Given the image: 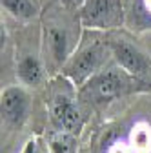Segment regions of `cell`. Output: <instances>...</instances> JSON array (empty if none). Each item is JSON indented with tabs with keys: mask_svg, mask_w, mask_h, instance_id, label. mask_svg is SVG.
<instances>
[{
	"mask_svg": "<svg viewBox=\"0 0 151 153\" xmlns=\"http://www.w3.org/2000/svg\"><path fill=\"white\" fill-rule=\"evenodd\" d=\"M82 24L89 27H113L122 22L120 0H86L80 9Z\"/></svg>",
	"mask_w": 151,
	"mask_h": 153,
	"instance_id": "3",
	"label": "cell"
},
{
	"mask_svg": "<svg viewBox=\"0 0 151 153\" xmlns=\"http://www.w3.org/2000/svg\"><path fill=\"white\" fill-rule=\"evenodd\" d=\"M2 6L6 11H9L16 18H33L38 13V6L35 0H2Z\"/></svg>",
	"mask_w": 151,
	"mask_h": 153,
	"instance_id": "9",
	"label": "cell"
},
{
	"mask_svg": "<svg viewBox=\"0 0 151 153\" xmlns=\"http://www.w3.org/2000/svg\"><path fill=\"white\" fill-rule=\"evenodd\" d=\"M129 142L133 153H151V128L146 124H137L131 131Z\"/></svg>",
	"mask_w": 151,
	"mask_h": 153,
	"instance_id": "10",
	"label": "cell"
},
{
	"mask_svg": "<svg viewBox=\"0 0 151 153\" xmlns=\"http://www.w3.org/2000/svg\"><path fill=\"white\" fill-rule=\"evenodd\" d=\"M102 62H104V49L98 44H95V46H89V48L82 49L75 59H71L64 71L77 84H82L89 76L93 79V75L98 71Z\"/></svg>",
	"mask_w": 151,
	"mask_h": 153,
	"instance_id": "4",
	"label": "cell"
},
{
	"mask_svg": "<svg viewBox=\"0 0 151 153\" xmlns=\"http://www.w3.org/2000/svg\"><path fill=\"white\" fill-rule=\"evenodd\" d=\"M146 6H147V9H151V0H146Z\"/></svg>",
	"mask_w": 151,
	"mask_h": 153,
	"instance_id": "14",
	"label": "cell"
},
{
	"mask_svg": "<svg viewBox=\"0 0 151 153\" xmlns=\"http://www.w3.org/2000/svg\"><path fill=\"white\" fill-rule=\"evenodd\" d=\"M51 149L53 153H73L75 140L67 131H58L51 137Z\"/></svg>",
	"mask_w": 151,
	"mask_h": 153,
	"instance_id": "11",
	"label": "cell"
},
{
	"mask_svg": "<svg viewBox=\"0 0 151 153\" xmlns=\"http://www.w3.org/2000/svg\"><path fill=\"white\" fill-rule=\"evenodd\" d=\"M49 48H51V53L55 56L56 62H64L66 56H67V49H69V38H67V33L60 27H51L49 29Z\"/></svg>",
	"mask_w": 151,
	"mask_h": 153,
	"instance_id": "8",
	"label": "cell"
},
{
	"mask_svg": "<svg viewBox=\"0 0 151 153\" xmlns=\"http://www.w3.org/2000/svg\"><path fill=\"white\" fill-rule=\"evenodd\" d=\"M22 153H36V142L35 140H27V144L24 146Z\"/></svg>",
	"mask_w": 151,
	"mask_h": 153,
	"instance_id": "12",
	"label": "cell"
},
{
	"mask_svg": "<svg viewBox=\"0 0 151 153\" xmlns=\"http://www.w3.org/2000/svg\"><path fill=\"white\" fill-rule=\"evenodd\" d=\"M109 153H129V151H127V148H126V146L117 144V146H113V148L109 149Z\"/></svg>",
	"mask_w": 151,
	"mask_h": 153,
	"instance_id": "13",
	"label": "cell"
},
{
	"mask_svg": "<svg viewBox=\"0 0 151 153\" xmlns=\"http://www.w3.org/2000/svg\"><path fill=\"white\" fill-rule=\"evenodd\" d=\"M53 119L62 131H75L80 128V111L67 97H56L53 104Z\"/></svg>",
	"mask_w": 151,
	"mask_h": 153,
	"instance_id": "6",
	"label": "cell"
},
{
	"mask_svg": "<svg viewBox=\"0 0 151 153\" xmlns=\"http://www.w3.org/2000/svg\"><path fill=\"white\" fill-rule=\"evenodd\" d=\"M18 76L27 86H36L42 80V66L40 60L33 55H27L18 62Z\"/></svg>",
	"mask_w": 151,
	"mask_h": 153,
	"instance_id": "7",
	"label": "cell"
},
{
	"mask_svg": "<svg viewBox=\"0 0 151 153\" xmlns=\"http://www.w3.org/2000/svg\"><path fill=\"white\" fill-rule=\"evenodd\" d=\"M115 60L118 66L129 73L131 76H135L137 80H151V56L140 51L137 46L129 44L126 40H117L111 44Z\"/></svg>",
	"mask_w": 151,
	"mask_h": 153,
	"instance_id": "2",
	"label": "cell"
},
{
	"mask_svg": "<svg viewBox=\"0 0 151 153\" xmlns=\"http://www.w3.org/2000/svg\"><path fill=\"white\" fill-rule=\"evenodd\" d=\"M2 115L4 119L11 124L22 122L27 111V95L20 88H7L2 91Z\"/></svg>",
	"mask_w": 151,
	"mask_h": 153,
	"instance_id": "5",
	"label": "cell"
},
{
	"mask_svg": "<svg viewBox=\"0 0 151 153\" xmlns=\"http://www.w3.org/2000/svg\"><path fill=\"white\" fill-rule=\"evenodd\" d=\"M129 76V73L120 69H107L93 76L86 88V93H89V97L95 100H111L133 88V80Z\"/></svg>",
	"mask_w": 151,
	"mask_h": 153,
	"instance_id": "1",
	"label": "cell"
}]
</instances>
